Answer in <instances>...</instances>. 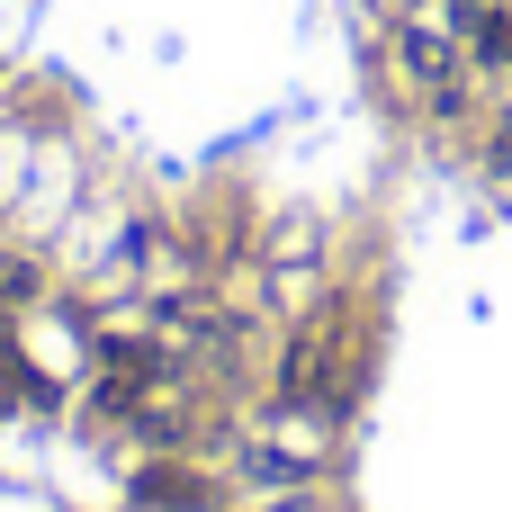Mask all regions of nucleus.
Wrapping results in <instances>:
<instances>
[{
  "mask_svg": "<svg viewBox=\"0 0 512 512\" xmlns=\"http://www.w3.org/2000/svg\"><path fill=\"white\" fill-rule=\"evenodd\" d=\"M18 306H36V270L27 261H0V315H18Z\"/></svg>",
  "mask_w": 512,
  "mask_h": 512,
  "instance_id": "obj_3",
  "label": "nucleus"
},
{
  "mask_svg": "<svg viewBox=\"0 0 512 512\" xmlns=\"http://www.w3.org/2000/svg\"><path fill=\"white\" fill-rule=\"evenodd\" d=\"M468 54L477 72H512V0H486V18L468 27Z\"/></svg>",
  "mask_w": 512,
  "mask_h": 512,
  "instance_id": "obj_2",
  "label": "nucleus"
},
{
  "mask_svg": "<svg viewBox=\"0 0 512 512\" xmlns=\"http://www.w3.org/2000/svg\"><path fill=\"white\" fill-rule=\"evenodd\" d=\"M135 504H144V512H207V504H216V486H207L198 468H171V459H162V468L135 477Z\"/></svg>",
  "mask_w": 512,
  "mask_h": 512,
  "instance_id": "obj_1",
  "label": "nucleus"
}]
</instances>
